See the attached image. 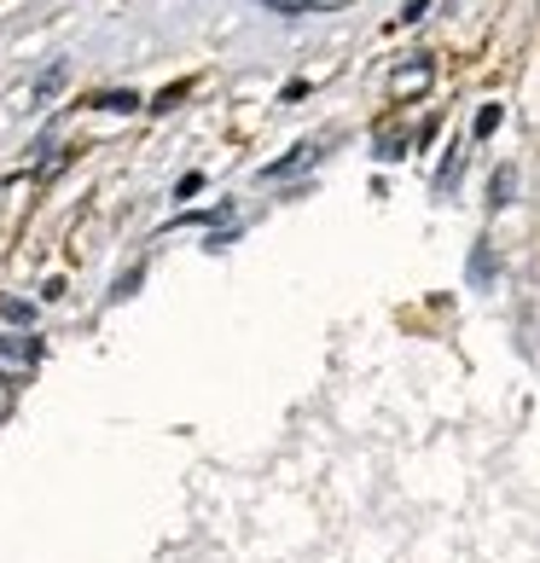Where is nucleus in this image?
Segmentation results:
<instances>
[{
    "label": "nucleus",
    "instance_id": "f257e3e1",
    "mask_svg": "<svg viewBox=\"0 0 540 563\" xmlns=\"http://www.w3.org/2000/svg\"><path fill=\"white\" fill-rule=\"evenodd\" d=\"M430 81H436V65L430 58H412V65H401L396 76H389V88H396V99H419Z\"/></svg>",
    "mask_w": 540,
    "mask_h": 563
},
{
    "label": "nucleus",
    "instance_id": "f03ea898",
    "mask_svg": "<svg viewBox=\"0 0 540 563\" xmlns=\"http://www.w3.org/2000/svg\"><path fill=\"white\" fill-rule=\"evenodd\" d=\"M500 106H483V117H476V134H494V129H500Z\"/></svg>",
    "mask_w": 540,
    "mask_h": 563
}]
</instances>
